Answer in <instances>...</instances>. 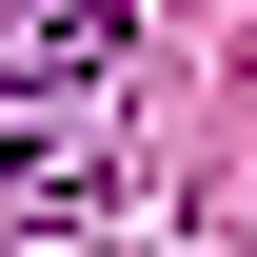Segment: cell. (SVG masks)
<instances>
[{
    "label": "cell",
    "instance_id": "obj_1",
    "mask_svg": "<svg viewBox=\"0 0 257 257\" xmlns=\"http://www.w3.org/2000/svg\"><path fill=\"white\" fill-rule=\"evenodd\" d=\"M99 218V159L79 139H0V237H79Z\"/></svg>",
    "mask_w": 257,
    "mask_h": 257
},
{
    "label": "cell",
    "instance_id": "obj_2",
    "mask_svg": "<svg viewBox=\"0 0 257 257\" xmlns=\"http://www.w3.org/2000/svg\"><path fill=\"white\" fill-rule=\"evenodd\" d=\"M119 20H139V0H20L0 60H20V79H99V60H119Z\"/></svg>",
    "mask_w": 257,
    "mask_h": 257
}]
</instances>
